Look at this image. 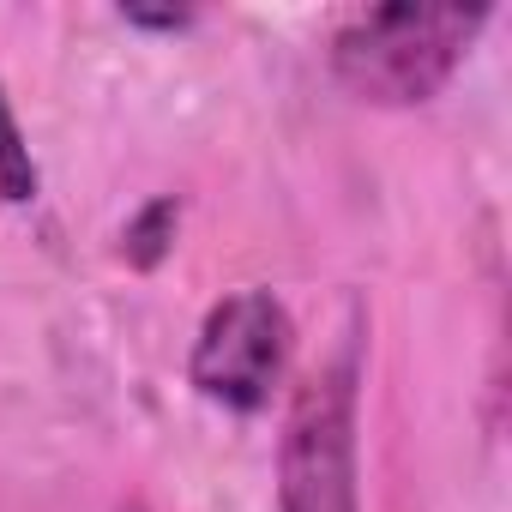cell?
<instances>
[{"label":"cell","mask_w":512,"mask_h":512,"mask_svg":"<svg viewBox=\"0 0 512 512\" xmlns=\"http://www.w3.org/2000/svg\"><path fill=\"white\" fill-rule=\"evenodd\" d=\"M37 187H43L37 157H31V145H25V127H19V115H13L7 85H0V199H7V205H31Z\"/></svg>","instance_id":"5"},{"label":"cell","mask_w":512,"mask_h":512,"mask_svg":"<svg viewBox=\"0 0 512 512\" xmlns=\"http://www.w3.org/2000/svg\"><path fill=\"white\" fill-rule=\"evenodd\" d=\"M121 19L139 25V31H187V25H193L187 7H157V13H151V7H121Z\"/></svg>","instance_id":"6"},{"label":"cell","mask_w":512,"mask_h":512,"mask_svg":"<svg viewBox=\"0 0 512 512\" xmlns=\"http://www.w3.org/2000/svg\"><path fill=\"white\" fill-rule=\"evenodd\" d=\"M296 356V326L290 308L272 290H229L223 302H211V314L193 332V356H187V380L205 404L253 416L266 410L290 374Z\"/></svg>","instance_id":"3"},{"label":"cell","mask_w":512,"mask_h":512,"mask_svg":"<svg viewBox=\"0 0 512 512\" xmlns=\"http://www.w3.org/2000/svg\"><path fill=\"white\" fill-rule=\"evenodd\" d=\"M482 25L488 7H368L338 25L332 73L374 109H416L452 85Z\"/></svg>","instance_id":"1"},{"label":"cell","mask_w":512,"mask_h":512,"mask_svg":"<svg viewBox=\"0 0 512 512\" xmlns=\"http://www.w3.org/2000/svg\"><path fill=\"white\" fill-rule=\"evenodd\" d=\"M175 229H181V199H175V193L145 199V205L127 217V229H121V260H127L133 272H157V266L169 260V247H175Z\"/></svg>","instance_id":"4"},{"label":"cell","mask_w":512,"mask_h":512,"mask_svg":"<svg viewBox=\"0 0 512 512\" xmlns=\"http://www.w3.org/2000/svg\"><path fill=\"white\" fill-rule=\"evenodd\" d=\"M356 410L362 362L356 344H338L290 398L278 440V512H362Z\"/></svg>","instance_id":"2"}]
</instances>
